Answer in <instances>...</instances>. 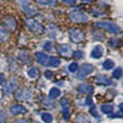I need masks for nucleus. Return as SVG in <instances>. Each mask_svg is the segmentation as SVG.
Here are the masks:
<instances>
[{
    "instance_id": "obj_1",
    "label": "nucleus",
    "mask_w": 123,
    "mask_h": 123,
    "mask_svg": "<svg viewBox=\"0 0 123 123\" xmlns=\"http://www.w3.org/2000/svg\"><path fill=\"white\" fill-rule=\"evenodd\" d=\"M69 17H70L71 21H74V22H86L89 20L87 14L84 12L83 10H80V9L71 10V11L69 12Z\"/></svg>"
},
{
    "instance_id": "obj_2",
    "label": "nucleus",
    "mask_w": 123,
    "mask_h": 123,
    "mask_svg": "<svg viewBox=\"0 0 123 123\" xmlns=\"http://www.w3.org/2000/svg\"><path fill=\"white\" fill-rule=\"evenodd\" d=\"M18 5L22 7V10L25 11L26 15L28 16H32V15H36L37 14V9L31 4V0H17Z\"/></svg>"
},
{
    "instance_id": "obj_3",
    "label": "nucleus",
    "mask_w": 123,
    "mask_h": 123,
    "mask_svg": "<svg viewBox=\"0 0 123 123\" xmlns=\"http://www.w3.org/2000/svg\"><path fill=\"white\" fill-rule=\"evenodd\" d=\"M69 36H70V39L75 43H80L85 39V33L81 31L80 28H71L69 30Z\"/></svg>"
},
{
    "instance_id": "obj_4",
    "label": "nucleus",
    "mask_w": 123,
    "mask_h": 123,
    "mask_svg": "<svg viewBox=\"0 0 123 123\" xmlns=\"http://www.w3.org/2000/svg\"><path fill=\"white\" fill-rule=\"evenodd\" d=\"M96 27H101V28H104V30H107L110 31V32H113V33H119V26H117L116 24L113 22H111V21H104V22H96L95 24Z\"/></svg>"
},
{
    "instance_id": "obj_5",
    "label": "nucleus",
    "mask_w": 123,
    "mask_h": 123,
    "mask_svg": "<svg viewBox=\"0 0 123 123\" xmlns=\"http://www.w3.org/2000/svg\"><path fill=\"white\" fill-rule=\"evenodd\" d=\"M25 24H26V26L28 27V30L33 31V32H37V33L43 32L42 25L38 24L36 20H33V18H26V20H25Z\"/></svg>"
},
{
    "instance_id": "obj_6",
    "label": "nucleus",
    "mask_w": 123,
    "mask_h": 123,
    "mask_svg": "<svg viewBox=\"0 0 123 123\" xmlns=\"http://www.w3.org/2000/svg\"><path fill=\"white\" fill-rule=\"evenodd\" d=\"M15 97L18 101H25V100H30L32 97V92L27 89H17L15 91Z\"/></svg>"
},
{
    "instance_id": "obj_7",
    "label": "nucleus",
    "mask_w": 123,
    "mask_h": 123,
    "mask_svg": "<svg viewBox=\"0 0 123 123\" xmlns=\"http://www.w3.org/2000/svg\"><path fill=\"white\" fill-rule=\"evenodd\" d=\"M92 70H94V67H92L91 64H83L80 69H78V76H79V79L86 78L89 74L92 73Z\"/></svg>"
},
{
    "instance_id": "obj_8",
    "label": "nucleus",
    "mask_w": 123,
    "mask_h": 123,
    "mask_svg": "<svg viewBox=\"0 0 123 123\" xmlns=\"http://www.w3.org/2000/svg\"><path fill=\"white\" fill-rule=\"evenodd\" d=\"M4 24H5V27L9 31H15V28H16V21H15V18L12 16L4 17Z\"/></svg>"
},
{
    "instance_id": "obj_9",
    "label": "nucleus",
    "mask_w": 123,
    "mask_h": 123,
    "mask_svg": "<svg viewBox=\"0 0 123 123\" xmlns=\"http://www.w3.org/2000/svg\"><path fill=\"white\" fill-rule=\"evenodd\" d=\"M10 112L14 115V116H16V115H21V113H26L27 112V110L25 108V106H22V105H12L11 107H10Z\"/></svg>"
},
{
    "instance_id": "obj_10",
    "label": "nucleus",
    "mask_w": 123,
    "mask_h": 123,
    "mask_svg": "<svg viewBox=\"0 0 123 123\" xmlns=\"http://www.w3.org/2000/svg\"><path fill=\"white\" fill-rule=\"evenodd\" d=\"M36 60L38 62L39 64L47 65V64H48V60H49V57H48L44 52H37V53H36Z\"/></svg>"
},
{
    "instance_id": "obj_11",
    "label": "nucleus",
    "mask_w": 123,
    "mask_h": 123,
    "mask_svg": "<svg viewBox=\"0 0 123 123\" xmlns=\"http://www.w3.org/2000/svg\"><path fill=\"white\" fill-rule=\"evenodd\" d=\"M58 52H59L60 55H63V57H65V58H68V57L71 55V50H70L69 46H67V44H60V46H58Z\"/></svg>"
},
{
    "instance_id": "obj_12",
    "label": "nucleus",
    "mask_w": 123,
    "mask_h": 123,
    "mask_svg": "<svg viewBox=\"0 0 123 123\" xmlns=\"http://www.w3.org/2000/svg\"><path fill=\"white\" fill-rule=\"evenodd\" d=\"M15 87H16V81L15 80H9L7 83L5 84V87H4V94L9 95V94H11L12 91H15Z\"/></svg>"
},
{
    "instance_id": "obj_13",
    "label": "nucleus",
    "mask_w": 123,
    "mask_h": 123,
    "mask_svg": "<svg viewBox=\"0 0 123 123\" xmlns=\"http://www.w3.org/2000/svg\"><path fill=\"white\" fill-rule=\"evenodd\" d=\"M60 105L63 107V115H64V119H68L69 118V101L67 98H63L60 101Z\"/></svg>"
},
{
    "instance_id": "obj_14",
    "label": "nucleus",
    "mask_w": 123,
    "mask_h": 123,
    "mask_svg": "<svg viewBox=\"0 0 123 123\" xmlns=\"http://www.w3.org/2000/svg\"><path fill=\"white\" fill-rule=\"evenodd\" d=\"M78 90L79 92H81V94H91L92 91H94V87H92L90 84H81L78 86Z\"/></svg>"
},
{
    "instance_id": "obj_15",
    "label": "nucleus",
    "mask_w": 123,
    "mask_h": 123,
    "mask_svg": "<svg viewBox=\"0 0 123 123\" xmlns=\"http://www.w3.org/2000/svg\"><path fill=\"white\" fill-rule=\"evenodd\" d=\"M113 110H115V107H113V105H111V104L101 105V112L105 113V115H111L112 112H113Z\"/></svg>"
},
{
    "instance_id": "obj_16",
    "label": "nucleus",
    "mask_w": 123,
    "mask_h": 123,
    "mask_svg": "<svg viewBox=\"0 0 123 123\" xmlns=\"http://www.w3.org/2000/svg\"><path fill=\"white\" fill-rule=\"evenodd\" d=\"M96 83L100 84V85H110L111 80L107 76H105V75H97L96 76Z\"/></svg>"
},
{
    "instance_id": "obj_17",
    "label": "nucleus",
    "mask_w": 123,
    "mask_h": 123,
    "mask_svg": "<svg viewBox=\"0 0 123 123\" xmlns=\"http://www.w3.org/2000/svg\"><path fill=\"white\" fill-rule=\"evenodd\" d=\"M102 53H104V50H102V48H101L100 46H96V47L94 48V50L91 52V57L94 58V59H98V58H101Z\"/></svg>"
},
{
    "instance_id": "obj_18",
    "label": "nucleus",
    "mask_w": 123,
    "mask_h": 123,
    "mask_svg": "<svg viewBox=\"0 0 123 123\" xmlns=\"http://www.w3.org/2000/svg\"><path fill=\"white\" fill-rule=\"evenodd\" d=\"M27 74H28V76H30V78H32V79H37V78L39 76V70H38L37 68H31V69H28Z\"/></svg>"
},
{
    "instance_id": "obj_19",
    "label": "nucleus",
    "mask_w": 123,
    "mask_h": 123,
    "mask_svg": "<svg viewBox=\"0 0 123 123\" xmlns=\"http://www.w3.org/2000/svg\"><path fill=\"white\" fill-rule=\"evenodd\" d=\"M9 39V33H7V31L3 27V26H0V41H3V42H5V41Z\"/></svg>"
},
{
    "instance_id": "obj_20",
    "label": "nucleus",
    "mask_w": 123,
    "mask_h": 123,
    "mask_svg": "<svg viewBox=\"0 0 123 123\" xmlns=\"http://www.w3.org/2000/svg\"><path fill=\"white\" fill-rule=\"evenodd\" d=\"M113 67H115V63H113V60H111V59L105 60L104 64H102V68L105 70H111V69H113Z\"/></svg>"
},
{
    "instance_id": "obj_21",
    "label": "nucleus",
    "mask_w": 123,
    "mask_h": 123,
    "mask_svg": "<svg viewBox=\"0 0 123 123\" xmlns=\"http://www.w3.org/2000/svg\"><path fill=\"white\" fill-rule=\"evenodd\" d=\"M48 64H49L50 67L57 68V67H59V65H60V59H59V58H55V57H52V58H49Z\"/></svg>"
},
{
    "instance_id": "obj_22",
    "label": "nucleus",
    "mask_w": 123,
    "mask_h": 123,
    "mask_svg": "<svg viewBox=\"0 0 123 123\" xmlns=\"http://www.w3.org/2000/svg\"><path fill=\"white\" fill-rule=\"evenodd\" d=\"M60 96V90L57 89V87H53V89H50L49 91V97L50 98H57Z\"/></svg>"
},
{
    "instance_id": "obj_23",
    "label": "nucleus",
    "mask_w": 123,
    "mask_h": 123,
    "mask_svg": "<svg viewBox=\"0 0 123 123\" xmlns=\"http://www.w3.org/2000/svg\"><path fill=\"white\" fill-rule=\"evenodd\" d=\"M37 1L41 5H49V6H53L57 4V0H37Z\"/></svg>"
},
{
    "instance_id": "obj_24",
    "label": "nucleus",
    "mask_w": 123,
    "mask_h": 123,
    "mask_svg": "<svg viewBox=\"0 0 123 123\" xmlns=\"http://www.w3.org/2000/svg\"><path fill=\"white\" fill-rule=\"evenodd\" d=\"M42 121L43 122H46V123H50L53 121V117H52V115L50 113H47V112H44V113H42Z\"/></svg>"
},
{
    "instance_id": "obj_25",
    "label": "nucleus",
    "mask_w": 123,
    "mask_h": 123,
    "mask_svg": "<svg viewBox=\"0 0 123 123\" xmlns=\"http://www.w3.org/2000/svg\"><path fill=\"white\" fill-rule=\"evenodd\" d=\"M78 68H79V65H78V63H76V62H73V63H71L70 65H69V71H70V73H76V71H78Z\"/></svg>"
},
{
    "instance_id": "obj_26",
    "label": "nucleus",
    "mask_w": 123,
    "mask_h": 123,
    "mask_svg": "<svg viewBox=\"0 0 123 123\" xmlns=\"http://www.w3.org/2000/svg\"><path fill=\"white\" fill-rule=\"evenodd\" d=\"M112 76H113L115 79H119L122 76V69L121 68H117L113 70V73H112Z\"/></svg>"
},
{
    "instance_id": "obj_27",
    "label": "nucleus",
    "mask_w": 123,
    "mask_h": 123,
    "mask_svg": "<svg viewBox=\"0 0 123 123\" xmlns=\"http://www.w3.org/2000/svg\"><path fill=\"white\" fill-rule=\"evenodd\" d=\"M43 49H44V50H52V49H53V43L50 42V41L46 42V43L43 44Z\"/></svg>"
},
{
    "instance_id": "obj_28",
    "label": "nucleus",
    "mask_w": 123,
    "mask_h": 123,
    "mask_svg": "<svg viewBox=\"0 0 123 123\" xmlns=\"http://www.w3.org/2000/svg\"><path fill=\"white\" fill-rule=\"evenodd\" d=\"M90 113H91L92 116H95V118H98V115H97V112H96V108H95L94 106L90 107Z\"/></svg>"
},
{
    "instance_id": "obj_29",
    "label": "nucleus",
    "mask_w": 123,
    "mask_h": 123,
    "mask_svg": "<svg viewBox=\"0 0 123 123\" xmlns=\"http://www.w3.org/2000/svg\"><path fill=\"white\" fill-rule=\"evenodd\" d=\"M73 55H74L75 58L80 59V58H83V57H84V53H83V52H80V50H76V52L73 53Z\"/></svg>"
},
{
    "instance_id": "obj_30",
    "label": "nucleus",
    "mask_w": 123,
    "mask_h": 123,
    "mask_svg": "<svg viewBox=\"0 0 123 123\" xmlns=\"http://www.w3.org/2000/svg\"><path fill=\"white\" fill-rule=\"evenodd\" d=\"M6 119V115H5V112H0V123H4V121Z\"/></svg>"
},
{
    "instance_id": "obj_31",
    "label": "nucleus",
    "mask_w": 123,
    "mask_h": 123,
    "mask_svg": "<svg viewBox=\"0 0 123 123\" xmlns=\"http://www.w3.org/2000/svg\"><path fill=\"white\" fill-rule=\"evenodd\" d=\"M62 1H63L64 4H69V5H71V4H74L76 0H62Z\"/></svg>"
},
{
    "instance_id": "obj_32",
    "label": "nucleus",
    "mask_w": 123,
    "mask_h": 123,
    "mask_svg": "<svg viewBox=\"0 0 123 123\" xmlns=\"http://www.w3.org/2000/svg\"><path fill=\"white\" fill-rule=\"evenodd\" d=\"M50 100H52V98H50ZM50 100H48V101H43V104H44L46 106L50 107V106H52V101H50Z\"/></svg>"
},
{
    "instance_id": "obj_33",
    "label": "nucleus",
    "mask_w": 123,
    "mask_h": 123,
    "mask_svg": "<svg viewBox=\"0 0 123 123\" xmlns=\"http://www.w3.org/2000/svg\"><path fill=\"white\" fill-rule=\"evenodd\" d=\"M14 123H31V122H28L27 119H18V121H16Z\"/></svg>"
},
{
    "instance_id": "obj_34",
    "label": "nucleus",
    "mask_w": 123,
    "mask_h": 123,
    "mask_svg": "<svg viewBox=\"0 0 123 123\" xmlns=\"http://www.w3.org/2000/svg\"><path fill=\"white\" fill-rule=\"evenodd\" d=\"M85 104H86V105H92V100H91V98L89 97V98H87V100L85 101Z\"/></svg>"
},
{
    "instance_id": "obj_35",
    "label": "nucleus",
    "mask_w": 123,
    "mask_h": 123,
    "mask_svg": "<svg viewBox=\"0 0 123 123\" xmlns=\"http://www.w3.org/2000/svg\"><path fill=\"white\" fill-rule=\"evenodd\" d=\"M4 80H5V79H4V75H3V74H0V85L4 83Z\"/></svg>"
},
{
    "instance_id": "obj_36",
    "label": "nucleus",
    "mask_w": 123,
    "mask_h": 123,
    "mask_svg": "<svg viewBox=\"0 0 123 123\" xmlns=\"http://www.w3.org/2000/svg\"><path fill=\"white\" fill-rule=\"evenodd\" d=\"M46 76L49 79V78H52V73H50V71H46Z\"/></svg>"
},
{
    "instance_id": "obj_37",
    "label": "nucleus",
    "mask_w": 123,
    "mask_h": 123,
    "mask_svg": "<svg viewBox=\"0 0 123 123\" xmlns=\"http://www.w3.org/2000/svg\"><path fill=\"white\" fill-rule=\"evenodd\" d=\"M81 1H83V3H91L92 0H81Z\"/></svg>"
},
{
    "instance_id": "obj_38",
    "label": "nucleus",
    "mask_w": 123,
    "mask_h": 123,
    "mask_svg": "<svg viewBox=\"0 0 123 123\" xmlns=\"http://www.w3.org/2000/svg\"><path fill=\"white\" fill-rule=\"evenodd\" d=\"M119 107H121V111L123 112V104H121V105H119Z\"/></svg>"
}]
</instances>
